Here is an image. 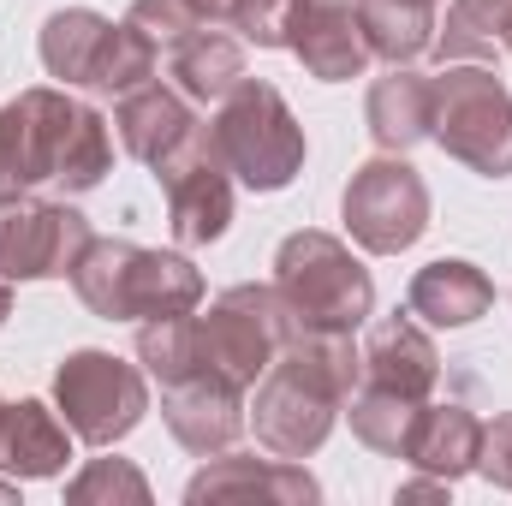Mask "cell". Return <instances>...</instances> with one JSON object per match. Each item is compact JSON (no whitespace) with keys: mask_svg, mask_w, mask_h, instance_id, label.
Here are the masks:
<instances>
[{"mask_svg":"<svg viewBox=\"0 0 512 506\" xmlns=\"http://www.w3.org/2000/svg\"><path fill=\"white\" fill-rule=\"evenodd\" d=\"M114 173L108 120L66 90H24L0 108V197H24L54 185L60 197H84Z\"/></svg>","mask_w":512,"mask_h":506,"instance_id":"cell-1","label":"cell"},{"mask_svg":"<svg viewBox=\"0 0 512 506\" xmlns=\"http://www.w3.org/2000/svg\"><path fill=\"white\" fill-rule=\"evenodd\" d=\"M358 376H364V352L352 346V334L292 328V340L280 346L268 376L256 381V399L245 405L256 441L274 459H310L328 441L334 417L346 411Z\"/></svg>","mask_w":512,"mask_h":506,"instance_id":"cell-2","label":"cell"},{"mask_svg":"<svg viewBox=\"0 0 512 506\" xmlns=\"http://www.w3.org/2000/svg\"><path fill=\"white\" fill-rule=\"evenodd\" d=\"M72 286L90 316L102 322H155V316H185L203 304V274L179 251H149L131 239H90Z\"/></svg>","mask_w":512,"mask_h":506,"instance_id":"cell-3","label":"cell"},{"mask_svg":"<svg viewBox=\"0 0 512 506\" xmlns=\"http://www.w3.org/2000/svg\"><path fill=\"white\" fill-rule=\"evenodd\" d=\"M209 143L227 161V173L251 191H286L304 173V126L292 120L286 96L262 78H239L221 96Z\"/></svg>","mask_w":512,"mask_h":506,"instance_id":"cell-4","label":"cell"},{"mask_svg":"<svg viewBox=\"0 0 512 506\" xmlns=\"http://www.w3.org/2000/svg\"><path fill=\"white\" fill-rule=\"evenodd\" d=\"M155 60H161V48L143 30L102 18L96 6H60L42 24V66L66 90L78 84L96 96H126L155 78Z\"/></svg>","mask_w":512,"mask_h":506,"instance_id":"cell-5","label":"cell"},{"mask_svg":"<svg viewBox=\"0 0 512 506\" xmlns=\"http://www.w3.org/2000/svg\"><path fill=\"white\" fill-rule=\"evenodd\" d=\"M274 292L298 328L352 334L376 310V280L334 233H292L274 251Z\"/></svg>","mask_w":512,"mask_h":506,"instance_id":"cell-6","label":"cell"},{"mask_svg":"<svg viewBox=\"0 0 512 506\" xmlns=\"http://www.w3.org/2000/svg\"><path fill=\"white\" fill-rule=\"evenodd\" d=\"M435 84V120H429V137L465 161L471 173L483 179H507L512 173V90L477 60L465 66H447Z\"/></svg>","mask_w":512,"mask_h":506,"instance_id":"cell-7","label":"cell"},{"mask_svg":"<svg viewBox=\"0 0 512 506\" xmlns=\"http://www.w3.org/2000/svg\"><path fill=\"white\" fill-rule=\"evenodd\" d=\"M54 405L66 411V429L90 447H114L149 411L143 370L114 352H72L54 370Z\"/></svg>","mask_w":512,"mask_h":506,"instance_id":"cell-8","label":"cell"},{"mask_svg":"<svg viewBox=\"0 0 512 506\" xmlns=\"http://www.w3.org/2000/svg\"><path fill=\"white\" fill-rule=\"evenodd\" d=\"M340 215L370 256H399L429 233V185L405 155H376L352 173Z\"/></svg>","mask_w":512,"mask_h":506,"instance_id":"cell-9","label":"cell"},{"mask_svg":"<svg viewBox=\"0 0 512 506\" xmlns=\"http://www.w3.org/2000/svg\"><path fill=\"white\" fill-rule=\"evenodd\" d=\"M90 221L54 197H0V280H72L90 245Z\"/></svg>","mask_w":512,"mask_h":506,"instance_id":"cell-10","label":"cell"},{"mask_svg":"<svg viewBox=\"0 0 512 506\" xmlns=\"http://www.w3.org/2000/svg\"><path fill=\"white\" fill-rule=\"evenodd\" d=\"M197 322H203V340H209V364L227 370L239 387H256L268 376V364L280 358V346L298 328L274 286H233Z\"/></svg>","mask_w":512,"mask_h":506,"instance_id":"cell-11","label":"cell"},{"mask_svg":"<svg viewBox=\"0 0 512 506\" xmlns=\"http://www.w3.org/2000/svg\"><path fill=\"white\" fill-rule=\"evenodd\" d=\"M155 179H161V191H167V221H173V239H179L185 251L215 245V239L227 233V221H233V173H227V161L215 155L209 126L197 131L179 155H167V161L155 167Z\"/></svg>","mask_w":512,"mask_h":506,"instance_id":"cell-12","label":"cell"},{"mask_svg":"<svg viewBox=\"0 0 512 506\" xmlns=\"http://www.w3.org/2000/svg\"><path fill=\"white\" fill-rule=\"evenodd\" d=\"M161 417L173 429L179 447L215 459L239 441L245 429V387L227 376V370H197V376H179L161 387Z\"/></svg>","mask_w":512,"mask_h":506,"instance_id":"cell-13","label":"cell"},{"mask_svg":"<svg viewBox=\"0 0 512 506\" xmlns=\"http://www.w3.org/2000/svg\"><path fill=\"white\" fill-rule=\"evenodd\" d=\"M185 501H274V506H304L322 501L316 477L298 465V459H256V453H215L191 483H185Z\"/></svg>","mask_w":512,"mask_h":506,"instance_id":"cell-14","label":"cell"},{"mask_svg":"<svg viewBox=\"0 0 512 506\" xmlns=\"http://www.w3.org/2000/svg\"><path fill=\"white\" fill-rule=\"evenodd\" d=\"M286 48H292V54L304 60V72L322 78V84L364 78L370 42H364V24H358V0H304Z\"/></svg>","mask_w":512,"mask_h":506,"instance_id":"cell-15","label":"cell"},{"mask_svg":"<svg viewBox=\"0 0 512 506\" xmlns=\"http://www.w3.org/2000/svg\"><path fill=\"white\" fill-rule=\"evenodd\" d=\"M114 131H120V143H126L143 167H161L167 155H179L203 126H197L191 102H185L173 84H155V78H149V84H137V90L120 96Z\"/></svg>","mask_w":512,"mask_h":506,"instance_id":"cell-16","label":"cell"},{"mask_svg":"<svg viewBox=\"0 0 512 506\" xmlns=\"http://www.w3.org/2000/svg\"><path fill=\"white\" fill-rule=\"evenodd\" d=\"M364 376L370 387H387V393H405V399H429L435 381H441V352L435 340L411 322V316H387L370 328V346H364Z\"/></svg>","mask_w":512,"mask_h":506,"instance_id":"cell-17","label":"cell"},{"mask_svg":"<svg viewBox=\"0 0 512 506\" xmlns=\"http://www.w3.org/2000/svg\"><path fill=\"white\" fill-rule=\"evenodd\" d=\"M489 304H495V280L465 256H441L417 268L405 292V310L423 316L429 328H471L477 316H489Z\"/></svg>","mask_w":512,"mask_h":506,"instance_id":"cell-18","label":"cell"},{"mask_svg":"<svg viewBox=\"0 0 512 506\" xmlns=\"http://www.w3.org/2000/svg\"><path fill=\"white\" fill-rule=\"evenodd\" d=\"M72 459V429L60 411H48L42 399H18L0 411V471L18 483L36 477H60Z\"/></svg>","mask_w":512,"mask_h":506,"instance_id":"cell-19","label":"cell"},{"mask_svg":"<svg viewBox=\"0 0 512 506\" xmlns=\"http://www.w3.org/2000/svg\"><path fill=\"white\" fill-rule=\"evenodd\" d=\"M477 447H483V423H477V411H465V405H417V417H411V435H405V453L399 459H411L417 471H429V477H465V471H477Z\"/></svg>","mask_w":512,"mask_h":506,"instance_id":"cell-20","label":"cell"},{"mask_svg":"<svg viewBox=\"0 0 512 506\" xmlns=\"http://www.w3.org/2000/svg\"><path fill=\"white\" fill-rule=\"evenodd\" d=\"M364 120H370V137L382 155H405L411 143L429 137V120H435V84L411 66H393L370 84V102H364Z\"/></svg>","mask_w":512,"mask_h":506,"instance_id":"cell-21","label":"cell"},{"mask_svg":"<svg viewBox=\"0 0 512 506\" xmlns=\"http://www.w3.org/2000/svg\"><path fill=\"white\" fill-rule=\"evenodd\" d=\"M167 78H173V90H179L185 102H221V96L245 78V48H239L233 36H221V30L203 24L197 36H185V42L173 48Z\"/></svg>","mask_w":512,"mask_h":506,"instance_id":"cell-22","label":"cell"},{"mask_svg":"<svg viewBox=\"0 0 512 506\" xmlns=\"http://www.w3.org/2000/svg\"><path fill=\"white\" fill-rule=\"evenodd\" d=\"M435 6L441 0H358V24H364L370 54L387 66H411L417 54H429L435 24H441Z\"/></svg>","mask_w":512,"mask_h":506,"instance_id":"cell-23","label":"cell"},{"mask_svg":"<svg viewBox=\"0 0 512 506\" xmlns=\"http://www.w3.org/2000/svg\"><path fill=\"white\" fill-rule=\"evenodd\" d=\"M137 364L161 381H179V376H197V370H215L209 364V340H203V322L185 310V316H155L137 328Z\"/></svg>","mask_w":512,"mask_h":506,"instance_id":"cell-24","label":"cell"},{"mask_svg":"<svg viewBox=\"0 0 512 506\" xmlns=\"http://www.w3.org/2000/svg\"><path fill=\"white\" fill-rule=\"evenodd\" d=\"M346 417H352V435L364 441V447H376V453H405V435H411V417H417V399H405V393H387V387H352V399H346Z\"/></svg>","mask_w":512,"mask_h":506,"instance_id":"cell-25","label":"cell"},{"mask_svg":"<svg viewBox=\"0 0 512 506\" xmlns=\"http://www.w3.org/2000/svg\"><path fill=\"white\" fill-rule=\"evenodd\" d=\"M66 501L72 506H143L149 501V483H143V471L131 465V459H90L84 465V477H72L66 483Z\"/></svg>","mask_w":512,"mask_h":506,"instance_id":"cell-26","label":"cell"},{"mask_svg":"<svg viewBox=\"0 0 512 506\" xmlns=\"http://www.w3.org/2000/svg\"><path fill=\"white\" fill-rule=\"evenodd\" d=\"M126 24L131 30H143L155 48L173 54L185 36H197V30L209 24V12H203V0H131Z\"/></svg>","mask_w":512,"mask_h":506,"instance_id":"cell-27","label":"cell"},{"mask_svg":"<svg viewBox=\"0 0 512 506\" xmlns=\"http://www.w3.org/2000/svg\"><path fill=\"white\" fill-rule=\"evenodd\" d=\"M298 6L304 0H233V24L256 48H286L292 24H298Z\"/></svg>","mask_w":512,"mask_h":506,"instance_id":"cell-28","label":"cell"},{"mask_svg":"<svg viewBox=\"0 0 512 506\" xmlns=\"http://www.w3.org/2000/svg\"><path fill=\"white\" fill-rule=\"evenodd\" d=\"M429 48H435L447 66H453V60H477V66H489V60H495V42H489L465 12H453V6H447V24H435V42H429Z\"/></svg>","mask_w":512,"mask_h":506,"instance_id":"cell-29","label":"cell"},{"mask_svg":"<svg viewBox=\"0 0 512 506\" xmlns=\"http://www.w3.org/2000/svg\"><path fill=\"white\" fill-rule=\"evenodd\" d=\"M477 471L495 483V489H512V411L483 423V447H477Z\"/></svg>","mask_w":512,"mask_h":506,"instance_id":"cell-30","label":"cell"},{"mask_svg":"<svg viewBox=\"0 0 512 506\" xmlns=\"http://www.w3.org/2000/svg\"><path fill=\"white\" fill-rule=\"evenodd\" d=\"M453 12H465L495 48H507L512 54V0H453Z\"/></svg>","mask_w":512,"mask_h":506,"instance_id":"cell-31","label":"cell"},{"mask_svg":"<svg viewBox=\"0 0 512 506\" xmlns=\"http://www.w3.org/2000/svg\"><path fill=\"white\" fill-rule=\"evenodd\" d=\"M447 489H453L447 477H429V471H423V483H405L399 501H447Z\"/></svg>","mask_w":512,"mask_h":506,"instance_id":"cell-32","label":"cell"},{"mask_svg":"<svg viewBox=\"0 0 512 506\" xmlns=\"http://www.w3.org/2000/svg\"><path fill=\"white\" fill-rule=\"evenodd\" d=\"M203 12H209V24L215 18H233V0H203Z\"/></svg>","mask_w":512,"mask_h":506,"instance_id":"cell-33","label":"cell"},{"mask_svg":"<svg viewBox=\"0 0 512 506\" xmlns=\"http://www.w3.org/2000/svg\"><path fill=\"white\" fill-rule=\"evenodd\" d=\"M6 316H12V280H0V328H6Z\"/></svg>","mask_w":512,"mask_h":506,"instance_id":"cell-34","label":"cell"},{"mask_svg":"<svg viewBox=\"0 0 512 506\" xmlns=\"http://www.w3.org/2000/svg\"><path fill=\"white\" fill-rule=\"evenodd\" d=\"M0 501H18V477H12V483H0Z\"/></svg>","mask_w":512,"mask_h":506,"instance_id":"cell-35","label":"cell"},{"mask_svg":"<svg viewBox=\"0 0 512 506\" xmlns=\"http://www.w3.org/2000/svg\"><path fill=\"white\" fill-rule=\"evenodd\" d=\"M0 411H6V399H0Z\"/></svg>","mask_w":512,"mask_h":506,"instance_id":"cell-36","label":"cell"}]
</instances>
